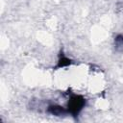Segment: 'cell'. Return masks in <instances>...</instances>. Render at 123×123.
<instances>
[{
	"instance_id": "obj_2",
	"label": "cell",
	"mask_w": 123,
	"mask_h": 123,
	"mask_svg": "<svg viewBox=\"0 0 123 123\" xmlns=\"http://www.w3.org/2000/svg\"><path fill=\"white\" fill-rule=\"evenodd\" d=\"M48 112L51 113L52 115H56V116H62L64 114H66L68 111L63 109L62 107L61 106H58V105H52V106H49L48 107Z\"/></svg>"
},
{
	"instance_id": "obj_1",
	"label": "cell",
	"mask_w": 123,
	"mask_h": 123,
	"mask_svg": "<svg viewBox=\"0 0 123 123\" xmlns=\"http://www.w3.org/2000/svg\"><path fill=\"white\" fill-rule=\"evenodd\" d=\"M85 99L79 95L73 96L68 102V112L73 115H78L85 106Z\"/></svg>"
}]
</instances>
